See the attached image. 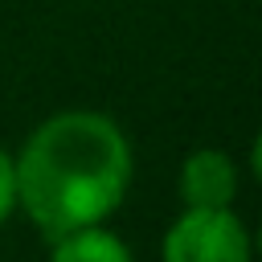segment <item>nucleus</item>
<instances>
[{"label": "nucleus", "mask_w": 262, "mask_h": 262, "mask_svg": "<svg viewBox=\"0 0 262 262\" xmlns=\"http://www.w3.org/2000/svg\"><path fill=\"white\" fill-rule=\"evenodd\" d=\"M16 209L45 237L106 221L131 188V143L102 111L49 115L12 156Z\"/></svg>", "instance_id": "obj_1"}, {"label": "nucleus", "mask_w": 262, "mask_h": 262, "mask_svg": "<svg viewBox=\"0 0 262 262\" xmlns=\"http://www.w3.org/2000/svg\"><path fill=\"white\" fill-rule=\"evenodd\" d=\"M164 262H254L250 229L233 209H184L160 246Z\"/></svg>", "instance_id": "obj_2"}, {"label": "nucleus", "mask_w": 262, "mask_h": 262, "mask_svg": "<svg viewBox=\"0 0 262 262\" xmlns=\"http://www.w3.org/2000/svg\"><path fill=\"white\" fill-rule=\"evenodd\" d=\"M180 201L184 209H233L237 196V164L221 147H196L180 164Z\"/></svg>", "instance_id": "obj_3"}, {"label": "nucleus", "mask_w": 262, "mask_h": 262, "mask_svg": "<svg viewBox=\"0 0 262 262\" xmlns=\"http://www.w3.org/2000/svg\"><path fill=\"white\" fill-rule=\"evenodd\" d=\"M53 250H49V262H135L127 242L111 229L98 225H82V229H66L57 237H49Z\"/></svg>", "instance_id": "obj_4"}, {"label": "nucleus", "mask_w": 262, "mask_h": 262, "mask_svg": "<svg viewBox=\"0 0 262 262\" xmlns=\"http://www.w3.org/2000/svg\"><path fill=\"white\" fill-rule=\"evenodd\" d=\"M16 209V164H12V151L0 143V225L12 217Z\"/></svg>", "instance_id": "obj_5"}]
</instances>
